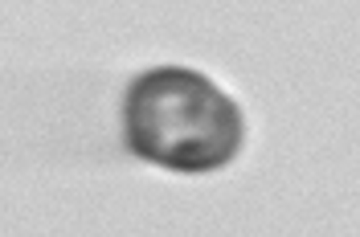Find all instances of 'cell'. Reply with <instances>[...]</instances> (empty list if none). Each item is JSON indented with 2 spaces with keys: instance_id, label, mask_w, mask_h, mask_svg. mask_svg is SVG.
I'll list each match as a JSON object with an SVG mask.
<instances>
[{
  "instance_id": "6da1fadb",
  "label": "cell",
  "mask_w": 360,
  "mask_h": 237,
  "mask_svg": "<svg viewBox=\"0 0 360 237\" xmlns=\"http://www.w3.org/2000/svg\"><path fill=\"white\" fill-rule=\"evenodd\" d=\"M123 139L139 160L172 172H213L238 155L246 123L213 78L184 65H156L127 87Z\"/></svg>"
}]
</instances>
